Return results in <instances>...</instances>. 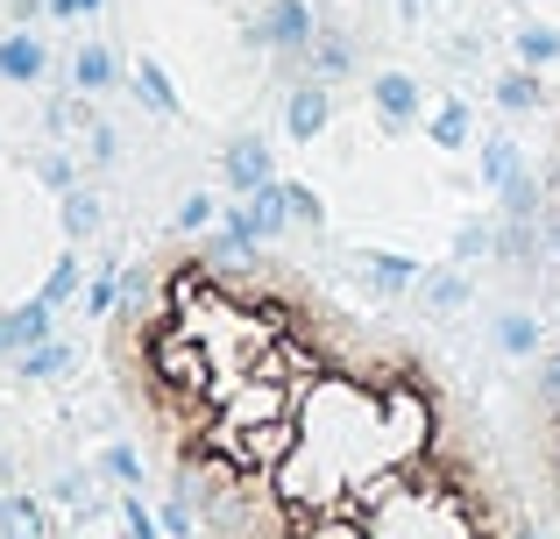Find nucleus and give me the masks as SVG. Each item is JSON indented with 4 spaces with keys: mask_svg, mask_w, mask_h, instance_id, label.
<instances>
[{
    "mask_svg": "<svg viewBox=\"0 0 560 539\" xmlns=\"http://www.w3.org/2000/svg\"><path fill=\"white\" fill-rule=\"evenodd\" d=\"M100 476H114L121 490H136V483H142V461H136V447H128V441H114L107 455H100Z\"/></svg>",
    "mask_w": 560,
    "mask_h": 539,
    "instance_id": "393cba45",
    "label": "nucleus"
},
{
    "mask_svg": "<svg viewBox=\"0 0 560 539\" xmlns=\"http://www.w3.org/2000/svg\"><path fill=\"white\" fill-rule=\"evenodd\" d=\"M327 121H334L327 79H291V93H284V136L291 142H319V136H327Z\"/></svg>",
    "mask_w": 560,
    "mask_h": 539,
    "instance_id": "f03ea898",
    "label": "nucleus"
},
{
    "mask_svg": "<svg viewBox=\"0 0 560 539\" xmlns=\"http://www.w3.org/2000/svg\"><path fill=\"white\" fill-rule=\"evenodd\" d=\"M468 298H476V284H468V270L454 263V256H447L440 270H419V305H425L433 319H454Z\"/></svg>",
    "mask_w": 560,
    "mask_h": 539,
    "instance_id": "39448f33",
    "label": "nucleus"
},
{
    "mask_svg": "<svg viewBox=\"0 0 560 539\" xmlns=\"http://www.w3.org/2000/svg\"><path fill=\"white\" fill-rule=\"evenodd\" d=\"M313 36H319V22H313V8H305V0H270V8H262V22H248V43H270L291 71L313 65Z\"/></svg>",
    "mask_w": 560,
    "mask_h": 539,
    "instance_id": "f257e3e1",
    "label": "nucleus"
},
{
    "mask_svg": "<svg viewBox=\"0 0 560 539\" xmlns=\"http://www.w3.org/2000/svg\"><path fill=\"white\" fill-rule=\"evenodd\" d=\"M57 221H65V242H93L100 235V199L85 185H71V192H57Z\"/></svg>",
    "mask_w": 560,
    "mask_h": 539,
    "instance_id": "ddd939ff",
    "label": "nucleus"
},
{
    "mask_svg": "<svg viewBox=\"0 0 560 539\" xmlns=\"http://www.w3.org/2000/svg\"><path fill=\"white\" fill-rule=\"evenodd\" d=\"M518 164H525V150H518L511 136H490V142H482V178H490V192H497V185H504Z\"/></svg>",
    "mask_w": 560,
    "mask_h": 539,
    "instance_id": "412c9836",
    "label": "nucleus"
},
{
    "mask_svg": "<svg viewBox=\"0 0 560 539\" xmlns=\"http://www.w3.org/2000/svg\"><path fill=\"white\" fill-rule=\"evenodd\" d=\"M0 539H50L36 497H0Z\"/></svg>",
    "mask_w": 560,
    "mask_h": 539,
    "instance_id": "2eb2a0df",
    "label": "nucleus"
},
{
    "mask_svg": "<svg viewBox=\"0 0 560 539\" xmlns=\"http://www.w3.org/2000/svg\"><path fill=\"white\" fill-rule=\"evenodd\" d=\"M370 99H376V121L383 136H405L411 121H419V79H405V71H383V79H370Z\"/></svg>",
    "mask_w": 560,
    "mask_h": 539,
    "instance_id": "20e7f679",
    "label": "nucleus"
},
{
    "mask_svg": "<svg viewBox=\"0 0 560 539\" xmlns=\"http://www.w3.org/2000/svg\"><path fill=\"white\" fill-rule=\"evenodd\" d=\"M220 178H228V199H248L256 185H270L277 178L270 142H262V136H234L228 150H220Z\"/></svg>",
    "mask_w": 560,
    "mask_h": 539,
    "instance_id": "7ed1b4c3",
    "label": "nucleus"
},
{
    "mask_svg": "<svg viewBox=\"0 0 560 539\" xmlns=\"http://www.w3.org/2000/svg\"><path fill=\"white\" fill-rule=\"evenodd\" d=\"M362 284H370V298L397 305L405 291H419V263H411V256H390V249H362Z\"/></svg>",
    "mask_w": 560,
    "mask_h": 539,
    "instance_id": "423d86ee",
    "label": "nucleus"
},
{
    "mask_svg": "<svg viewBox=\"0 0 560 539\" xmlns=\"http://www.w3.org/2000/svg\"><path fill=\"white\" fill-rule=\"evenodd\" d=\"M248 221H256V235H262V242H277V235H284V221H291L284 178H270V185H256V192H248Z\"/></svg>",
    "mask_w": 560,
    "mask_h": 539,
    "instance_id": "9b49d317",
    "label": "nucleus"
},
{
    "mask_svg": "<svg viewBox=\"0 0 560 539\" xmlns=\"http://www.w3.org/2000/svg\"><path fill=\"white\" fill-rule=\"evenodd\" d=\"M43 71H50V50H43L28 28H14V36H0V79H14V85H36Z\"/></svg>",
    "mask_w": 560,
    "mask_h": 539,
    "instance_id": "6e6552de",
    "label": "nucleus"
},
{
    "mask_svg": "<svg viewBox=\"0 0 560 539\" xmlns=\"http://www.w3.org/2000/svg\"><path fill=\"white\" fill-rule=\"evenodd\" d=\"M348 65H355V50H348L334 28H319V36H313V71H319V79H341Z\"/></svg>",
    "mask_w": 560,
    "mask_h": 539,
    "instance_id": "4be33fe9",
    "label": "nucleus"
},
{
    "mask_svg": "<svg viewBox=\"0 0 560 539\" xmlns=\"http://www.w3.org/2000/svg\"><path fill=\"white\" fill-rule=\"evenodd\" d=\"M560 57V28H518V65H539L547 71Z\"/></svg>",
    "mask_w": 560,
    "mask_h": 539,
    "instance_id": "5701e85b",
    "label": "nucleus"
},
{
    "mask_svg": "<svg viewBox=\"0 0 560 539\" xmlns=\"http://www.w3.org/2000/svg\"><path fill=\"white\" fill-rule=\"evenodd\" d=\"M114 305H121V277H114V263H107V270L93 277V284H85V313H93V319H107Z\"/></svg>",
    "mask_w": 560,
    "mask_h": 539,
    "instance_id": "bb28decb",
    "label": "nucleus"
},
{
    "mask_svg": "<svg viewBox=\"0 0 560 539\" xmlns=\"http://www.w3.org/2000/svg\"><path fill=\"white\" fill-rule=\"evenodd\" d=\"M14 370H22L28 384H50V376H71V348H65V341H50V333H43L36 348H22V362H14Z\"/></svg>",
    "mask_w": 560,
    "mask_h": 539,
    "instance_id": "4468645a",
    "label": "nucleus"
},
{
    "mask_svg": "<svg viewBox=\"0 0 560 539\" xmlns=\"http://www.w3.org/2000/svg\"><path fill=\"white\" fill-rule=\"evenodd\" d=\"M490 99L504 114H533V107H547V85H539V65H518V71H504V79L490 85Z\"/></svg>",
    "mask_w": 560,
    "mask_h": 539,
    "instance_id": "1a4fd4ad",
    "label": "nucleus"
},
{
    "mask_svg": "<svg viewBox=\"0 0 560 539\" xmlns=\"http://www.w3.org/2000/svg\"><path fill=\"white\" fill-rule=\"evenodd\" d=\"M206 221H213V199H206V192H191L185 207H178V227H185V235H199Z\"/></svg>",
    "mask_w": 560,
    "mask_h": 539,
    "instance_id": "c756f323",
    "label": "nucleus"
},
{
    "mask_svg": "<svg viewBox=\"0 0 560 539\" xmlns=\"http://www.w3.org/2000/svg\"><path fill=\"white\" fill-rule=\"evenodd\" d=\"M71 85H79V93H107L114 85V50L107 43H85V50L71 57Z\"/></svg>",
    "mask_w": 560,
    "mask_h": 539,
    "instance_id": "dca6fc26",
    "label": "nucleus"
},
{
    "mask_svg": "<svg viewBox=\"0 0 560 539\" xmlns=\"http://www.w3.org/2000/svg\"><path fill=\"white\" fill-rule=\"evenodd\" d=\"M156 526H164L171 539H199V532H191V476H178V483H171V497H164V512H156Z\"/></svg>",
    "mask_w": 560,
    "mask_h": 539,
    "instance_id": "aec40b11",
    "label": "nucleus"
},
{
    "mask_svg": "<svg viewBox=\"0 0 560 539\" xmlns=\"http://www.w3.org/2000/svg\"><path fill=\"white\" fill-rule=\"evenodd\" d=\"M425 142H433V150H468V142H476V114H468V99H447V107L425 121Z\"/></svg>",
    "mask_w": 560,
    "mask_h": 539,
    "instance_id": "9d476101",
    "label": "nucleus"
},
{
    "mask_svg": "<svg viewBox=\"0 0 560 539\" xmlns=\"http://www.w3.org/2000/svg\"><path fill=\"white\" fill-rule=\"evenodd\" d=\"M93 8H100V0H50L57 22H71V14H93Z\"/></svg>",
    "mask_w": 560,
    "mask_h": 539,
    "instance_id": "7c9ffc66",
    "label": "nucleus"
},
{
    "mask_svg": "<svg viewBox=\"0 0 560 539\" xmlns=\"http://www.w3.org/2000/svg\"><path fill=\"white\" fill-rule=\"evenodd\" d=\"M497 192H504V213H525V221H539V213H547V178H539L533 164H518L504 185H497Z\"/></svg>",
    "mask_w": 560,
    "mask_h": 539,
    "instance_id": "f8f14e48",
    "label": "nucleus"
},
{
    "mask_svg": "<svg viewBox=\"0 0 560 539\" xmlns=\"http://www.w3.org/2000/svg\"><path fill=\"white\" fill-rule=\"evenodd\" d=\"M497 256V221H462L454 227V263H482Z\"/></svg>",
    "mask_w": 560,
    "mask_h": 539,
    "instance_id": "6ab92c4d",
    "label": "nucleus"
},
{
    "mask_svg": "<svg viewBox=\"0 0 560 539\" xmlns=\"http://www.w3.org/2000/svg\"><path fill=\"white\" fill-rule=\"evenodd\" d=\"M43 305H65V298H79V256H57V270L43 277V291H36Z\"/></svg>",
    "mask_w": 560,
    "mask_h": 539,
    "instance_id": "b1692460",
    "label": "nucleus"
},
{
    "mask_svg": "<svg viewBox=\"0 0 560 539\" xmlns=\"http://www.w3.org/2000/svg\"><path fill=\"white\" fill-rule=\"evenodd\" d=\"M85 136H93V142H85V156H93V164H114V156H121V142H114V128H107V121H93Z\"/></svg>",
    "mask_w": 560,
    "mask_h": 539,
    "instance_id": "c85d7f7f",
    "label": "nucleus"
},
{
    "mask_svg": "<svg viewBox=\"0 0 560 539\" xmlns=\"http://www.w3.org/2000/svg\"><path fill=\"white\" fill-rule=\"evenodd\" d=\"M497 348H504L511 362L539 355V319L533 313H504V319H497Z\"/></svg>",
    "mask_w": 560,
    "mask_h": 539,
    "instance_id": "a211bd4d",
    "label": "nucleus"
},
{
    "mask_svg": "<svg viewBox=\"0 0 560 539\" xmlns=\"http://www.w3.org/2000/svg\"><path fill=\"white\" fill-rule=\"evenodd\" d=\"M36 178L50 185V192H71V185H79V164H71L65 150H50V156H36Z\"/></svg>",
    "mask_w": 560,
    "mask_h": 539,
    "instance_id": "cd10ccee",
    "label": "nucleus"
},
{
    "mask_svg": "<svg viewBox=\"0 0 560 539\" xmlns=\"http://www.w3.org/2000/svg\"><path fill=\"white\" fill-rule=\"evenodd\" d=\"M284 199H291V221H305V227H327V207H319V192H313V185L284 178Z\"/></svg>",
    "mask_w": 560,
    "mask_h": 539,
    "instance_id": "a878e982",
    "label": "nucleus"
},
{
    "mask_svg": "<svg viewBox=\"0 0 560 539\" xmlns=\"http://www.w3.org/2000/svg\"><path fill=\"white\" fill-rule=\"evenodd\" d=\"M136 99H142L150 114H178V93H171V71L156 65V57H142V65H136Z\"/></svg>",
    "mask_w": 560,
    "mask_h": 539,
    "instance_id": "f3484780",
    "label": "nucleus"
},
{
    "mask_svg": "<svg viewBox=\"0 0 560 539\" xmlns=\"http://www.w3.org/2000/svg\"><path fill=\"white\" fill-rule=\"evenodd\" d=\"M50 313H57V305H43V298L0 313V355H22V348H36L43 333H50Z\"/></svg>",
    "mask_w": 560,
    "mask_h": 539,
    "instance_id": "0eeeda50",
    "label": "nucleus"
}]
</instances>
